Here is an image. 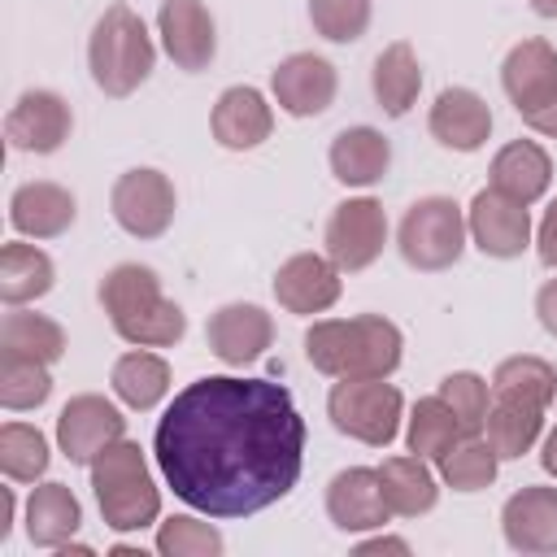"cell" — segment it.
Here are the masks:
<instances>
[{"instance_id": "cell-41", "label": "cell", "mask_w": 557, "mask_h": 557, "mask_svg": "<svg viewBox=\"0 0 557 557\" xmlns=\"http://www.w3.org/2000/svg\"><path fill=\"white\" fill-rule=\"evenodd\" d=\"M535 313H540V326L548 335H557V278H548L540 292H535Z\"/></svg>"}, {"instance_id": "cell-33", "label": "cell", "mask_w": 557, "mask_h": 557, "mask_svg": "<svg viewBox=\"0 0 557 557\" xmlns=\"http://www.w3.org/2000/svg\"><path fill=\"white\" fill-rule=\"evenodd\" d=\"M492 392H496V396H518V400H531V405L548 409L553 396H557V374H553V366L540 361V357H509V361L496 366Z\"/></svg>"}, {"instance_id": "cell-23", "label": "cell", "mask_w": 557, "mask_h": 557, "mask_svg": "<svg viewBox=\"0 0 557 557\" xmlns=\"http://www.w3.org/2000/svg\"><path fill=\"white\" fill-rule=\"evenodd\" d=\"M548 178H553V161L531 139H513L492 157V187L518 205H535L548 191Z\"/></svg>"}, {"instance_id": "cell-3", "label": "cell", "mask_w": 557, "mask_h": 557, "mask_svg": "<svg viewBox=\"0 0 557 557\" xmlns=\"http://www.w3.org/2000/svg\"><path fill=\"white\" fill-rule=\"evenodd\" d=\"M100 305L113 322V331L126 339V344H139V348H165V344H178L183 331H187V318L174 300L161 296V283L148 265H135V261H122L104 274L100 283Z\"/></svg>"}, {"instance_id": "cell-20", "label": "cell", "mask_w": 557, "mask_h": 557, "mask_svg": "<svg viewBox=\"0 0 557 557\" xmlns=\"http://www.w3.org/2000/svg\"><path fill=\"white\" fill-rule=\"evenodd\" d=\"M500 527L518 553H557V487H522L505 500Z\"/></svg>"}, {"instance_id": "cell-1", "label": "cell", "mask_w": 557, "mask_h": 557, "mask_svg": "<svg viewBox=\"0 0 557 557\" xmlns=\"http://www.w3.org/2000/svg\"><path fill=\"white\" fill-rule=\"evenodd\" d=\"M152 453L178 500L209 518H248L296 487L305 418L283 383L209 374L170 400Z\"/></svg>"}, {"instance_id": "cell-45", "label": "cell", "mask_w": 557, "mask_h": 557, "mask_svg": "<svg viewBox=\"0 0 557 557\" xmlns=\"http://www.w3.org/2000/svg\"><path fill=\"white\" fill-rule=\"evenodd\" d=\"M9 527H13V492L4 487V492H0V540L9 535Z\"/></svg>"}, {"instance_id": "cell-13", "label": "cell", "mask_w": 557, "mask_h": 557, "mask_svg": "<svg viewBox=\"0 0 557 557\" xmlns=\"http://www.w3.org/2000/svg\"><path fill=\"white\" fill-rule=\"evenodd\" d=\"M157 26H161V44L178 70H205L213 61L218 35H213V17L200 0H161Z\"/></svg>"}, {"instance_id": "cell-15", "label": "cell", "mask_w": 557, "mask_h": 557, "mask_svg": "<svg viewBox=\"0 0 557 557\" xmlns=\"http://www.w3.org/2000/svg\"><path fill=\"white\" fill-rule=\"evenodd\" d=\"M500 83L505 96L513 100L518 113L544 109L548 100H557V52L544 39H522L518 48H509L505 65H500Z\"/></svg>"}, {"instance_id": "cell-35", "label": "cell", "mask_w": 557, "mask_h": 557, "mask_svg": "<svg viewBox=\"0 0 557 557\" xmlns=\"http://www.w3.org/2000/svg\"><path fill=\"white\" fill-rule=\"evenodd\" d=\"M52 396V374L44 361L0 352V405L4 409H39Z\"/></svg>"}, {"instance_id": "cell-14", "label": "cell", "mask_w": 557, "mask_h": 557, "mask_svg": "<svg viewBox=\"0 0 557 557\" xmlns=\"http://www.w3.org/2000/svg\"><path fill=\"white\" fill-rule=\"evenodd\" d=\"M270 87H274V100H278L292 117H318V113L331 109V100H335V65H331L326 57L296 52V57L278 61Z\"/></svg>"}, {"instance_id": "cell-10", "label": "cell", "mask_w": 557, "mask_h": 557, "mask_svg": "<svg viewBox=\"0 0 557 557\" xmlns=\"http://www.w3.org/2000/svg\"><path fill=\"white\" fill-rule=\"evenodd\" d=\"M466 226H470V239L479 244V252L500 257V261L522 257V248L531 244V213H527V205L509 200V196L496 191V187H483V191L470 200Z\"/></svg>"}, {"instance_id": "cell-40", "label": "cell", "mask_w": 557, "mask_h": 557, "mask_svg": "<svg viewBox=\"0 0 557 557\" xmlns=\"http://www.w3.org/2000/svg\"><path fill=\"white\" fill-rule=\"evenodd\" d=\"M535 248H540V261L557 270V200L548 205V213H544V222H540V239H535Z\"/></svg>"}, {"instance_id": "cell-9", "label": "cell", "mask_w": 557, "mask_h": 557, "mask_svg": "<svg viewBox=\"0 0 557 557\" xmlns=\"http://www.w3.org/2000/svg\"><path fill=\"white\" fill-rule=\"evenodd\" d=\"M387 244V213L379 200L357 196L335 205L331 222H326V257L339 270H366Z\"/></svg>"}, {"instance_id": "cell-26", "label": "cell", "mask_w": 557, "mask_h": 557, "mask_svg": "<svg viewBox=\"0 0 557 557\" xmlns=\"http://www.w3.org/2000/svg\"><path fill=\"white\" fill-rule=\"evenodd\" d=\"M483 426H487V444L496 448V457L500 461H513V457L531 453V444L540 440L544 409L531 405V400H518V396H496Z\"/></svg>"}, {"instance_id": "cell-39", "label": "cell", "mask_w": 557, "mask_h": 557, "mask_svg": "<svg viewBox=\"0 0 557 557\" xmlns=\"http://www.w3.org/2000/svg\"><path fill=\"white\" fill-rule=\"evenodd\" d=\"M440 396H444V405L457 413V422H461L466 435H479V431H483V422H487V383H483L479 374H470V370L448 374V379L440 383Z\"/></svg>"}, {"instance_id": "cell-19", "label": "cell", "mask_w": 557, "mask_h": 557, "mask_svg": "<svg viewBox=\"0 0 557 557\" xmlns=\"http://www.w3.org/2000/svg\"><path fill=\"white\" fill-rule=\"evenodd\" d=\"M426 126H431V135H435L444 148H453V152H474V148H483L487 135H492V109H487V100H483L479 91H470V87H448V91L435 96Z\"/></svg>"}, {"instance_id": "cell-12", "label": "cell", "mask_w": 557, "mask_h": 557, "mask_svg": "<svg viewBox=\"0 0 557 557\" xmlns=\"http://www.w3.org/2000/svg\"><path fill=\"white\" fill-rule=\"evenodd\" d=\"M70 104L57 91H22L4 117V139L17 152H57L70 139Z\"/></svg>"}, {"instance_id": "cell-16", "label": "cell", "mask_w": 557, "mask_h": 557, "mask_svg": "<svg viewBox=\"0 0 557 557\" xmlns=\"http://www.w3.org/2000/svg\"><path fill=\"white\" fill-rule=\"evenodd\" d=\"M274 296L287 313H322L339 300V265L318 252H300L278 265Z\"/></svg>"}, {"instance_id": "cell-6", "label": "cell", "mask_w": 557, "mask_h": 557, "mask_svg": "<svg viewBox=\"0 0 557 557\" xmlns=\"http://www.w3.org/2000/svg\"><path fill=\"white\" fill-rule=\"evenodd\" d=\"M466 213L448 196H422L400 222V257L413 270H448L466 248Z\"/></svg>"}, {"instance_id": "cell-36", "label": "cell", "mask_w": 557, "mask_h": 557, "mask_svg": "<svg viewBox=\"0 0 557 557\" xmlns=\"http://www.w3.org/2000/svg\"><path fill=\"white\" fill-rule=\"evenodd\" d=\"M0 470L13 483H35L48 470V440L26 422L0 426Z\"/></svg>"}, {"instance_id": "cell-32", "label": "cell", "mask_w": 557, "mask_h": 557, "mask_svg": "<svg viewBox=\"0 0 557 557\" xmlns=\"http://www.w3.org/2000/svg\"><path fill=\"white\" fill-rule=\"evenodd\" d=\"M405 440H409V453L413 457H435L440 461L457 440H466V431H461L457 413L444 405V396H426V400L413 405Z\"/></svg>"}, {"instance_id": "cell-2", "label": "cell", "mask_w": 557, "mask_h": 557, "mask_svg": "<svg viewBox=\"0 0 557 557\" xmlns=\"http://www.w3.org/2000/svg\"><path fill=\"white\" fill-rule=\"evenodd\" d=\"M305 357L331 379H387L400 366V331L379 313L313 322L305 331Z\"/></svg>"}, {"instance_id": "cell-43", "label": "cell", "mask_w": 557, "mask_h": 557, "mask_svg": "<svg viewBox=\"0 0 557 557\" xmlns=\"http://www.w3.org/2000/svg\"><path fill=\"white\" fill-rule=\"evenodd\" d=\"M357 553H409V544H405V540H392V535H379V540L361 544Z\"/></svg>"}, {"instance_id": "cell-24", "label": "cell", "mask_w": 557, "mask_h": 557, "mask_svg": "<svg viewBox=\"0 0 557 557\" xmlns=\"http://www.w3.org/2000/svg\"><path fill=\"white\" fill-rule=\"evenodd\" d=\"M392 165V144L374 126H348L331 144V174L348 187H370L387 174Z\"/></svg>"}, {"instance_id": "cell-38", "label": "cell", "mask_w": 557, "mask_h": 557, "mask_svg": "<svg viewBox=\"0 0 557 557\" xmlns=\"http://www.w3.org/2000/svg\"><path fill=\"white\" fill-rule=\"evenodd\" d=\"M157 553H165V557H218L222 535H218V527H209L200 518H170L157 531Z\"/></svg>"}, {"instance_id": "cell-11", "label": "cell", "mask_w": 557, "mask_h": 557, "mask_svg": "<svg viewBox=\"0 0 557 557\" xmlns=\"http://www.w3.org/2000/svg\"><path fill=\"white\" fill-rule=\"evenodd\" d=\"M126 418L104 396H74L57 418V444L70 461L91 466L113 440H122Z\"/></svg>"}, {"instance_id": "cell-5", "label": "cell", "mask_w": 557, "mask_h": 557, "mask_svg": "<svg viewBox=\"0 0 557 557\" xmlns=\"http://www.w3.org/2000/svg\"><path fill=\"white\" fill-rule=\"evenodd\" d=\"M91 487L100 500V513L113 531H139L157 522L161 513V492L148 474L144 448L135 440H113L96 461H91Z\"/></svg>"}, {"instance_id": "cell-31", "label": "cell", "mask_w": 557, "mask_h": 557, "mask_svg": "<svg viewBox=\"0 0 557 557\" xmlns=\"http://www.w3.org/2000/svg\"><path fill=\"white\" fill-rule=\"evenodd\" d=\"M113 392L131 409H152L170 392V366L157 352H126L113 361Z\"/></svg>"}, {"instance_id": "cell-42", "label": "cell", "mask_w": 557, "mask_h": 557, "mask_svg": "<svg viewBox=\"0 0 557 557\" xmlns=\"http://www.w3.org/2000/svg\"><path fill=\"white\" fill-rule=\"evenodd\" d=\"M522 122H527L531 131H540V135H553V139H557V100H548L544 109L522 113Z\"/></svg>"}, {"instance_id": "cell-44", "label": "cell", "mask_w": 557, "mask_h": 557, "mask_svg": "<svg viewBox=\"0 0 557 557\" xmlns=\"http://www.w3.org/2000/svg\"><path fill=\"white\" fill-rule=\"evenodd\" d=\"M540 461H544V470L557 479V426L548 431V440H544V453H540Z\"/></svg>"}, {"instance_id": "cell-28", "label": "cell", "mask_w": 557, "mask_h": 557, "mask_svg": "<svg viewBox=\"0 0 557 557\" xmlns=\"http://www.w3.org/2000/svg\"><path fill=\"white\" fill-rule=\"evenodd\" d=\"M370 83H374V100H379L383 113H392V117L409 113V104L418 100V87H422V70H418L413 48L409 44H387L374 61Z\"/></svg>"}, {"instance_id": "cell-21", "label": "cell", "mask_w": 557, "mask_h": 557, "mask_svg": "<svg viewBox=\"0 0 557 557\" xmlns=\"http://www.w3.org/2000/svg\"><path fill=\"white\" fill-rule=\"evenodd\" d=\"M274 131V113L265 104V96L257 87H226L213 104V139L222 148H257L261 139H270Z\"/></svg>"}, {"instance_id": "cell-7", "label": "cell", "mask_w": 557, "mask_h": 557, "mask_svg": "<svg viewBox=\"0 0 557 557\" xmlns=\"http://www.w3.org/2000/svg\"><path fill=\"white\" fill-rule=\"evenodd\" d=\"M326 413L335 431L383 448L400 431V392L383 379H339L326 396Z\"/></svg>"}, {"instance_id": "cell-18", "label": "cell", "mask_w": 557, "mask_h": 557, "mask_svg": "<svg viewBox=\"0 0 557 557\" xmlns=\"http://www.w3.org/2000/svg\"><path fill=\"white\" fill-rule=\"evenodd\" d=\"M326 513L339 531H370V527H383L392 505L383 496V483H379V470H366V466H352V470H339L326 487Z\"/></svg>"}, {"instance_id": "cell-29", "label": "cell", "mask_w": 557, "mask_h": 557, "mask_svg": "<svg viewBox=\"0 0 557 557\" xmlns=\"http://www.w3.org/2000/svg\"><path fill=\"white\" fill-rule=\"evenodd\" d=\"M52 257L39 252L35 244H4L0 248V300L4 305H26L52 292Z\"/></svg>"}, {"instance_id": "cell-4", "label": "cell", "mask_w": 557, "mask_h": 557, "mask_svg": "<svg viewBox=\"0 0 557 557\" xmlns=\"http://www.w3.org/2000/svg\"><path fill=\"white\" fill-rule=\"evenodd\" d=\"M157 48L144 17L126 4H109L87 39V65L104 96H131L152 74Z\"/></svg>"}, {"instance_id": "cell-34", "label": "cell", "mask_w": 557, "mask_h": 557, "mask_svg": "<svg viewBox=\"0 0 557 557\" xmlns=\"http://www.w3.org/2000/svg\"><path fill=\"white\" fill-rule=\"evenodd\" d=\"M496 448L487 444V440H479V435H466V440H457L444 457H440V474H444V483L448 487H457V492H483L492 479H496Z\"/></svg>"}, {"instance_id": "cell-37", "label": "cell", "mask_w": 557, "mask_h": 557, "mask_svg": "<svg viewBox=\"0 0 557 557\" xmlns=\"http://www.w3.org/2000/svg\"><path fill=\"white\" fill-rule=\"evenodd\" d=\"M309 22L331 44H352L370 26V0H309Z\"/></svg>"}, {"instance_id": "cell-8", "label": "cell", "mask_w": 557, "mask_h": 557, "mask_svg": "<svg viewBox=\"0 0 557 557\" xmlns=\"http://www.w3.org/2000/svg\"><path fill=\"white\" fill-rule=\"evenodd\" d=\"M113 218L135 239H157L174 222V183L161 170H126L113 183Z\"/></svg>"}, {"instance_id": "cell-46", "label": "cell", "mask_w": 557, "mask_h": 557, "mask_svg": "<svg viewBox=\"0 0 557 557\" xmlns=\"http://www.w3.org/2000/svg\"><path fill=\"white\" fill-rule=\"evenodd\" d=\"M531 9H535L540 17H557V0H531Z\"/></svg>"}, {"instance_id": "cell-30", "label": "cell", "mask_w": 557, "mask_h": 557, "mask_svg": "<svg viewBox=\"0 0 557 557\" xmlns=\"http://www.w3.org/2000/svg\"><path fill=\"white\" fill-rule=\"evenodd\" d=\"M0 352L9 357H30V361H44L52 366L61 352H65V331L44 318V313H26L13 305V313H4V326H0Z\"/></svg>"}, {"instance_id": "cell-22", "label": "cell", "mask_w": 557, "mask_h": 557, "mask_svg": "<svg viewBox=\"0 0 557 557\" xmlns=\"http://www.w3.org/2000/svg\"><path fill=\"white\" fill-rule=\"evenodd\" d=\"M74 213H78L74 196L65 187H57V183H26L9 200L13 231H22L30 239H52V235L70 231L74 226Z\"/></svg>"}, {"instance_id": "cell-17", "label": "cell", "mask_w": 557, "mask_h": 557, "mask_svg": "<svg viewBox=\"0 0 557 557\" xmlns=\"http://www.w3.org/2000/svg\"><path fill=\"white\" fill-rule=\"evenodd\" d=\"M205 339L213 348L218 361L226 366H244V361H257L270 339H274V322L261 305H222L209 326H205Z\"/></svg>"}, {"instance_id": "cell-27", "label": "cell", "mask_w": 557, "mask_h": 557, "mask_svg": "<svg viewBox=\"0 0 557 557\" xmlns=\"http://www.w3.org/2000/svg\"><path fill=\"white\" fill-rule=\"evenodd\" d=\"M379 483H383V496L392 505V513L400 518H418L426 509H435V474L426 470V457H387L379 466Z\"/></svg>"}, {"instance_id": "cell-25", "label": "cell", "mask_w": 557, "mask_h": 557, "mask_svg": "<svg viewBox=\"0 0 557 557\" xmlns=\"http://www.w3.org/2000/svg\"><path fill=\"white\" fill-rule=\"evenodd\" d=\"M83 509L65 483H39L26 500V535L39 548H65L70 535L78 531Z\"/></svg>"}]
</instances>
